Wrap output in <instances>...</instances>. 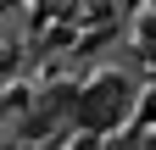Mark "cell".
<instances>
[{
    "instance_id": "obj_2",
    "label": "cell",
    "mask_w": 156,
    "mask_h": 150,
    "mask_svg": "<svg viewBox=\"0 0 156 150\" xmlns=\"http://www.w3.org/2000/svg\"><path fill=\"white\" fill-rule=\"evenodd\" d=\"M0 106H6V100H0Z\"/></svg>"
},
{
    "instance_id": "obj_1",
    "label": "cell",
    "mask_w": 156,
    "mask_h": 150,
    "mask_svg": "<svg viewBox=\"0 0 156 150\" xmlns=\"http://www.w3.org/2000/svg\"><path fill=\"white\" fill-rule=\"evenodd\" d=\"M128 111H134V89L117 78V72H106V78H95V84H84V89L73 95V122L89 128V134L117 128Z\"/></svg>"
}]
</instances>
